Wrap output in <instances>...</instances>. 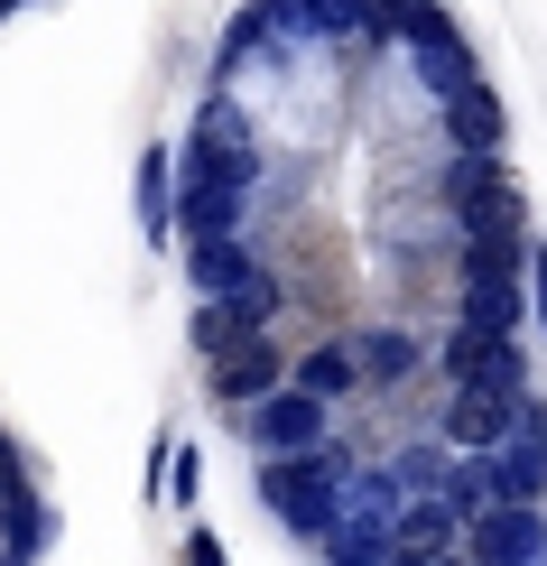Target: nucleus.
Listing matches in <instances>:
<instances>
[{
	"instance_id": "nucleus-1",
	"label": "nucleus",
	"mask_w": 547,
	"mask_h": 566,
	"mask_svg": "<svg viewBox=\"0 0 547 566\" xmlns=\"http://www.w3.org/2000/svg\"><path fill=\"white\" fill-rule=\"evenodd\" d=\"M344 483H353L344 455H325V446H316V455H278L270 474H260V502H270L288 530L316 538V530H344Z\"/></svg>"
},
{
	"instance_id": "nucleus-2",
	"label": "nucleus",
	"mask_w": 547,
	"mask_h": 566,
	"mask_svg": "<svg viewBox=\"0 0 547 566\" xmlns=\"http://www.w3.org/2000/svg\"><path fill=\"white\" fill-rule=\"evenodd\" d=\"M242 186H251V168L186 149V177H177V232H186V242H223V232L242 223Z\"/></svg>"
},
{
	"instance_id": "nucleus-3",
	"label": "nucleus",
	"mask_w": 547,
	"mask_h": 566,
	"mask_svg": "<svg viewBox=\"0 0 547 566\" xmlns=\"http://www.w3.org/2000/svg\"><path fill=\"white\" fill-rule=\"evenodd\" d=\"M464 548H473V566H538V557H547L538 502H492L483 521L464 530Z\"/></svg>"
},
{
	"instance_id": "nucleus-4",
	"label": "nucleus",
	"mask_w": 547,
	"mask_h": 566,
	"mask_svg": "<svg viewBox=\"0 0 547 566\" xmlns=\"http://www.w3.org/2000/svg\"><path fill=\"white\" fill-rule=\"evenodd\" d=\"M445 381H455V390H511V399H519L529 371H519V344H511V335L455 325V335H445Z\"/></svg>"
},
{
	"instance_id": "nucleus-5",
	"label": "nucleus",
	"mask_w": 547,
	"mask_h": 566,
	"mask_svg": "<svg viewBox=\"0 0 547 566\" xmlns=\"http://www.w3.org/2000/svg\"><path fill=\"white\" fill-rule=\"evenodd\" d=\"M251 437L270 446V455H316L325 446V399L316 390H270L251 409Z\"/></svg>"
},
{
	"instance_id": "nucleus-6",
	"label": "nucleus",
	"mask_w": 547,
	"mask_h": 566,
	"mask_svg": "<svg viewBox=\"0 0 547 566\" xmlns=\"http://www.w3.org/2000/svg\"><path fill=\"white\" fill-rule=\"evenodd\" d=\"M519 437V399L511 390H455V409H445V446H464V455H492V446Z\"/></svg>"
},
{
	"instance_id": "nucleus-7",
	"label": "nucleus",
	"mask_w": 547,
	"mask_h": 566,
	"mask_svg": "<svg viewBox=\"0 0 547 566\" xmlns=\"http://www.w3.org/2000/svg\"><path fill=\"white\" fill-rule=\"evenodd\" d=\"M270 390H278V353L260 344V335H242V344L213 353V399H232V409H260Z\"/></svg>"
},
{
	"instance_id": "nucleus-8",
	"label": "nucleus",
	"mask_w": 547,
	"mask_h": 566,
	"mask_svg": "<svg viewBox=\"0 0 547 566\" xmlns=\"http://www.w3.org/2000/svg\"><path fill=\"white\" fill-rule=\"evenodd\" d=\"M270 29H316V38H371V0H260Z\"/></svg>"
},
{
	"instance_id": "nucleus-9",
	"label": "nucleus",
	"mask_w": 547,
	"mask_h": 566,
	"mask_svg": "<svg viewBox=\"0 0 547 566\" xmlns=\"http://www.w3.org/2000/svg\"><path fill=\"white\" fill-rule=\"evenodd\" d=\"M445 130H455V149H502V103H492V84H455L445 93Z\"/></svg>"
},
{
	"instance_id": "nucleus-10",
	"label": "nucleus",
	"mask_w": 547,
	"mask_h": 566,
	"mask_svg": "<svg viewBox=\"0 0 547 566\" xmlns=\"http://www.w3.org/2000/svg\"><path fill=\"white\" fill-rule=\"evenodd\" d=\"M288 381L316 390V399H344L353 381H371V371H362V353H353V344H306L297 363H288Z\"/></svg>"
},
{
	"instance_id": "nucleus-11",
	"label": "nucleus",
	"mask_w": 547,
	"mask_h": 566,
	"mask_svg": "<svg viewBox=\"0 0 547 566\" xmlns=\"http://www.w3.org/2000/svg\"><path fill=\"white\" fill-rule=\"evenodd\" d=\"M445 538H455V502L445 492H418L399 511V557H445Z\"/></svg>"
},
{
	"instance_id": "nucleus-12",
	"label": "nucleus",
	"mask_w": 547,
	"mask_h": 566,
	"mask_svg": "<svg viewBox=\"0 0 547 566\" xmlns=\"http://www.w3.org/2000/svg\"><path fill=\"white\" fill-rule=\"evenodd\" d=\"M196 158H232V168H260V158H251V122L223 103V93H213V103L196 112Z\"/></svg>"
},
{
	"instance_id": "nucleus-13",
	"label": "nucleus",
	"mask_w": 547,
	"mask_h": 566,
	"mask_svg": "<svg viewBox=\"0 0 547 566\" xmlns=\"http://www.w3.org/2000/svg\"><path fill=\"white\" fill-rule=\"evenodd\" d=\"M464 325H483V335H519V279H464Z\"/></svg>"
},
{
	"instance_id": "nucleus-14",
	"label": "nucleus",
	"mask_w": 547,
	"mask_h": 566,
	"mask_svg": "<svg viewBox=\"0 0 547 566\" xmlns=\"http://www.w3.org/2000/svg\"><path fill=\"white\" fill-rule=\"evenodd\" d=\"M538 492H547V455H538V446L492 455V502H538Z\"/></svg>"
},
{
	"instance_id": "nucleus-15",
	"label": "nucleus",
	"mask_w": 547,
	"mask_h": 566,
	"mask_svg": "<svg viewBox=\"0 0 547 566\" xmlns=\"http://www.w3.org/2000/svg\"><path fill=\"white\" fill-rule=\"evenodd\" d=\"M399 511H409V502H399V483H390V474H353V483H344V521H371V530H390Z\"/></svg>"
},
{
	"instance_id": "nucleus-16",
	"label": "nucleus",
	"mask_w": 547,
	"mask_h": 566,
	"mask_svg": "<svg viewBox=\"0 0 547 566\" xmlns=\"http://www.w3.org/2000/svg\"><path fill=\"white\" fill-rule=\"evenodd\" d=\"M242 279H251V261H242L232 232H223V242H196V289H204V297H232Z\"/></svg>"
},
{
	"instance_id": "nucleus-17",
	"label": "nucleus",
	"mask_w": 547,
	"mask_h": 566,
	"mask_svg": "<svg viewBox=\"0 0 547 566\" xmlns=\"http://www.w3.org/2000/svg\"><path fill=\"white\" fill-rule=\"evenodd\" d=\"M325 548H335V566H390V548H399V530L344 521V530H325Z\"/></svg>"
},
{
	"instance_id": "nucleus-18",
	"label": "nucleus",
	"mask_w": 547,
	"mask_h": 566,
	"mask_svg": "<svg viewBox=\"0 0 547 566\" xmlns=\"http://www.w3.org/2000/svg\"><path fill=\"white\" fill-rule=\"evenodd\" d=\"M353 353H362V371H371V381H409V371H418V344L399 335V325H380V335H362Z\"/></svg>"
},
{
	"instance_id": "nucleus-19",
	"label": "nucleus",
	"mask_w": 547,
	"mask_h": 566,
	"mask_svg": "<svg viewBox=\"0 0 547 566\" xmlns=\"http://www.w3.org/2000/svg\"><path fill=\"white\" fill-rule=\"evenodd\" d=\"M538 261V242L519 232V242H464V279H519Z\"/></svg>"
},
{
	"instance_id": "nucleus-20",
	"label": "nucleus",
	"mask_w": 547,
	"mask_h": 566,
	"mask_svg": "<svg viewBox=\"0 0 547 566\" xmlns=\"http://www.w3.org/2000/svg\"><path fill=\"white\" fill-rule=\"evenodd\" d=\"M223 306H232V316H242V335H260V325H270L278 306H288V289H278L270 270H251V279H242V289H232Z\"/></svg>"
},
{
	"instance_id": "nucleus-21",
	"label": "nucleus",
	"mask_w": 547,
	"mask_h": 566,
	"mask_svg": "<svg viewBox=\"0 0 547 566\" xmlns=\"http://www.w3.org/2000/svg\"><path fill=\"white\" fill-rule=\"evenodd\" d=\"M139 232H149V242H168V149L139 158Z\"/></svg>"
},
{
	"instance_id": "nucleus-22",
	"label": "nucleus",
	"mask_w": 547,
	"mask_h": 566,
	"mask_svg": "<svg viewBox=\"0 0 547 566\" xmlns=\"http://www.w3.org/2000/svg\"><path fill=\"white\" fill-rule=\"evenodd\" d=\"M196 344H204V353H223V344H242V316H232V306L213 297L204 316H196Z\"/></svg>"
},
{
	"instance_id": "nucleus-23",
	"label": "nucleus",
	"mask_w": 547,
	"mask_h": 566,
	"mask_svg": "<svg viewBox=\"0 0 547 566\" xmlns=\"http://www.w3.org/2000/svg\"><path fill=\"white\" fill-rule=\"evenodd\" d=\"M519 446H538V455H547V409H538V399H519Z\"/></svg>"
},
{
	"instance_id": "nucleus-24",
	"label": "nucleus",
	"mask_w": 547,
	"mask_h": 566,
	"mask_svg": "<svg viewBox=\"0 0 547 566\" xmlns=\"http://www.w3.org/2000/svg\"><path fill=\"white\" fill-rule=\"evenodd\" d=\"M186 566H223V548L213 538H186Z\"/></svg>"
},
{
	"instance_id": "nucleus-25",
	"label": "nucleus",
	"mask_w": 547,
	"mask_h": 566,
	"mask_svg": "<svg viewBox=\"0 0 547 566\" xmlns=\"http://www.w3.org/2000/svg\"><path fill=\"white\" fill-rule=\"evenodd\" d=\"M538 316H547V251H538Z\"/></svg>"
},
{
	"instance_id": "nucleus-26",
	"label": "nucleus",
	"mask_w": 547,
	"mask_h": 566,
	"mask_svg": "<svg viewBox=\"0 0 547 566\" xmlns=\"http://www.w3.org/2000/svg\"><path fill=\"white\" fill-rule=\"evenodd\" d=\"M427 566H455V557H427Z\"/></svg>"
},
{
	"instance_id": "nucleus-27",
	"label": "nucleus",
	"mask_w": 547,
	"mask_h": 566,
	"mask_svg": "<svg viewBox=\"0 0 547 566\" xmlns=\"http://www.w3.org/2000/svg\"><path fill=\"white\" fill-rule=\"evenodd\" d=\"M0 566H29V557H0Z\"/></svg>"
},
{
	"instance_id": "nucleus-28",
	"label": "nucleus",
	"mask_w": 547,
	"mask_h": 566,
	"mask_svg": "<svg viewBox=\"0 0 547 566\" xmlns=\"http://www.w3.org/2000/svg\"><path fill=\"white\" fill-rule=\"evenodd\" d=\"M0 10H19V0H0Z\"/></svg>"
}]
</instances>
